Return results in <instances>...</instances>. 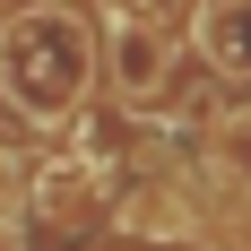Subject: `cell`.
<instances>
[{
  "label": "cell",
  "instance_id": "cell-1",
  "mask_svg": "<svg viewBox=\"0 0 251 251\" xmlns=\"http://www.w3.org/2000/svg\"><path fill=\"white\" fill-rule=\"evenodd\" d=\"M0 96L35 122V139H61L96 104V18L70 0H35L0 18Z\"/></svg>",
  "mask_w": 251,
  "mask_h": 251
},
{
  "label": "cell",
  "instance_id": "cell-2",
  "mask_svg": "<svg viewBox=\"0 0 251 251\" xmlns=\"http://www.w3.org/2000/svg\"><path fill=\"white\" fill-rule=\"evenodd\" d=\"M182 70H191V44H182V26L165 9H139V0H104L96 9V87H104V104L148 122V113H165Z\"/></svg>",
  "mask_w": 251,
  "mask_h": 251
},
{
  "label": "cell",
  "instance_id": "cell-3",
  "mask_svg": "<svg viewBox=\"0 0 251 251\" xmlns=\"http://www.w3.org/2000/svg\"><path fill=\"white\" fill-rule=\"evenodd\" d=\"M182 44L226 87H251V0H200V18L182 26Z\"/></svg>",
  "mask_w": 251,
  "mask_h": 251
},
{
  "label": "cell",
  "instance_id": "cell-4",
  "mask_svg": "<svg viewBox=\"0 0 251 251\" xmlns=\"http://www.w3.org/2000/svg\"><path fill=\"white\" fill-rule=\"evenodd\" d=\"M139 9H165V18H174V9H182V0H139Z\"/></svg>",
  "mask_w": 251,
  "mask_h": 251
},
{
  "label": "cell",
  "instance_id": "cell-5",
  "mask_svg": "<svg viewBox=\"0 0 251 251\" xmlns=\"http://www.w3.org/2000/svg\"><path fill=\"white\" fill-rule=\"evenodd\" d=\"M0 174H9V165H0Z\"/></svg>",
  "mask_w": 251,
  "mask_h": 251
}]
</instances>
